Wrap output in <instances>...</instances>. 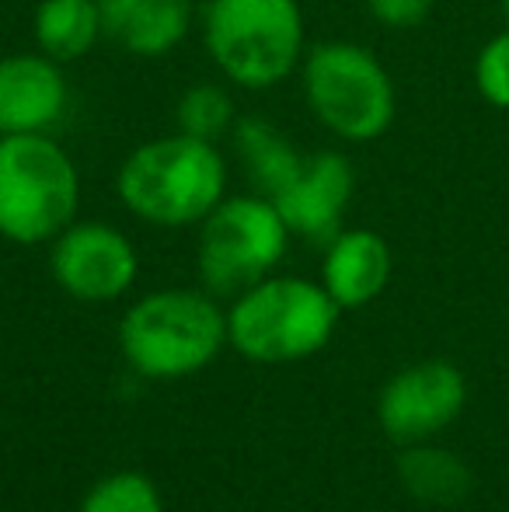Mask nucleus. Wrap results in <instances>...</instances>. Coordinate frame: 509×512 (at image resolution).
<instances>
[{"label": "nucleus", "mask_w": 509, "mask_h": 512, "mask_svg": "<svg viewBox=\"0 0 509 512\" xmlns=\"http://www.w3.org/2000/svg\"><path fill=\"white\" fill-rule=\"evenodd\" d=\"M203 46L224 81L276 88L304 63V11L297 0H206Z\"/></svg>", "instance_id": "20e7f679"}, {"label": "nucleus", "mask_w": 509, "mask_h": 512, "mask_svg": "<svg viewBox=\"0 0 509 512\" xmlns=\"http://www.w3.org/2000/svg\"><path fill=\"white\" fill-rule=\"evenodd\" d=\"M499 7H503V18H506V25H509V0H499Z\"/></svg>", "instance_id": "412c9836"}, {"label": "nucleus", "mask_w": 509, "mask_h": 512, "mask_svg": "<svg viewBox=\"0 0 509 512\" xmlns=\"http://www.w3.org/2000/svg\"><path fill=\"white\" fill-rule=\"evenodd\" d=\"M436 0H367V11L377 25L391 28V32H408L419 28L422 21L433 14Z\"/></svg>", "instance_id": "aec40b11"}, {"label": "nucleus", "mask_w": 509, "mask_h": 512, "mask_svg": "<svg viewBox=\"0 0 509 512\" xmlns=\"http://www.w3.org/2000/svg\"><path fill=\"white\" fill-rule=\"evenodd\" d=\"M49 272L67 297L81 304H112L133 290L140 255L112 223L74 220L49 241Z\"/></svg>", "instance_id": "6e6552de"}, {"label": "nucleus", "mask_w": 509, "mask_h": 512, "mask_svg": "<svg viewBox=\"0 0 509 512\" xmlns=\"http://www.w3.org/2000/svg\"><path fill=\"white\" fill-rule=\"evenodd\" d=\"M356 192V171L339 150H318L304 157L293 182L272 199L293 237L328 244L342 230L346 209Z\"/></svg>", "instance_id": "9d476101"}, {"label": "nucleus", "mask_w": 509, "mask_h": 512, "mask_svg": "<svg viewBox=\"0 0 509 512\" xmlns=\"http://www.w3.org/2000/svg\"><path fill=\"white\" fill-rule=\"evenodd\" d=\"M339 314L321 283L272 272L227 307V345L262 366L300 363L332 342Z\"/></svg>", "instance_id": "7ed1b4c3"}, {"label": "nucleus", "mask_w": 509, "mask_h": 512, "mask_svg": "<svg viewBox=\"0 0 509 512\" xmlns=\"http://www.w3.org/2000/svg\"><path fill=\"white\" fill-rule=\"evenodd\" d=\"M314 119L346 143H374L394 126L398 88L387 67L360 42H321L300 63Z\"/></svg>", "instance_id": "423d86ee"}, {"label": "nucleus", "mask_w": 509, "mask_h": 512, "mask_svg": "<svg viewBox=\"0 0 509 512\" xmlns=\"http://www.w3.org/2000/svg\"><path fill=\"white\" fill-rule=\"evenodd\" d=\"M102 35L143 60L171 53L192 28V0H95Z\"/></svg>", "instance_id": "ddd939ff"}, {"label": "nucleus", "mask_w": 509, "mask_h": 512, "mask_svg": "<svg viewBox=\"0 0 509 512\" xmlns=\"http://www.w3.org/2000/svg\"><path fill=\"white\" fill-rule=\"evenodd\" d=\"M468 405V380L447 359H422L398 370L377 394V425L391 443H426L454 425Z\"/></svg>", "instance_id": "1a4fd4ad"}, {"label": "nucleus", "mask_w": 509, "mask_h": 512, "mask_svg": "<svg viewBox=\"0 0 509 512\" xmlns=\"http://www.w3.org/2000/svg\"><path fill=\"white\" fill-rule=\"evenodd\" d=\"M227 345V310L206 290H154L119 321V349L143 380H182L206 370Z\"/></svg>", "instance_id": "f03ea898"}, {"label": "nucleus", "mask_w": 509, "mask_h": 512, "mask_svg": "<svg viewBox=\"0 0 509 512\" xmlns=\"http://www.w3.org/2000/svg\"><path fill=\"white\" fill-rule=\"evenodd\" d=\"M231 133H234V147H238V157H241V164H245L248 178H252L255 192L265 199H276L279 192L293 182V175L300 171L304 157L297 154V147H293L276 126H269L265 119H255V115L238 119Z\"/></svg>", "instance_id": "2eb2a0df"}, {"label": "nucleus", "mask_w": 509, "mask_h": 512, "mask_svg": "<svg viewBox=\"0 0 509 512\" xmlns=\"http://www.w3.org/2000/svg\"><path fill=\"white\" fill-rule=\"evenodd\" d=\"M391 244L377 230L342 227L325 244L321 258V286L342 310H360L374 304L391 283Z\"/></svg>", "instance_id": "f8f14e48"}, {"label": "nucleus", "mask_w": 509, "mask_h": 512, "mask_svg": "<svg viewBox=\"0 0 509 512\" xmlns=\"http://www.w3.org/2000/svg\"><path fill=\"white\" fill-rule=\"evenodd\" d=\"M398 481L412 499L426 502V506H461L475 488V474L464 464V457L433 446L429 439L401 446Z\"/></svg>", "instance_id": "4468645a"}, {"label": "nucleus", "mask_w": 509, "mask_h": 512, "mask_svg": "<svg viewBox=\"0 0 509 512\" xmlns=\"http://www.w3.org/2000/svg\"><path fill=\"white\" fill-rule=\"evenodd\" d=\"M290 227L265 196H224L199 223L196 265L206 293L238 297L283 262Z\"/></svg>", "instance_id": "0eeeda50"}, {"label": "nucleus", "mask_w": 509, "mask_h": 512, "mask_svg": "<svg viewBox=\"0 0 509 512\" xmlns=\"http://www.w3.org/2000/svg\"><path fill=\"white\" fill-rule=\"evenodd\" d=\"M81 171L49 133L0 136V237L49 244L77 220Z\"/></svg>", "instance_id": "39448f33"}, {"label": "nucleus", "mask_w": 509, "mask_h": 512, "mask_svg": "<svg viewBox=\"0 0 509 512\" xmlns=\"http://www.w3.org/2000/svg\"><path fill=\"white\" fill-rule=\"evenodd\" d=\"M77 512H164V495L147 474L116 471L88 488Z\"/></svg>", "instance_id": "a211bd4d"}, {"label": "nucleus", "mask_w": 509, "mask_h": 512, "mask_svg": "<svg viewBox=\"0 0 509 512\" xmlns=\"http://www.w3.org/2000/svg\"><path fill=\"white\" fill-rule=\"evenodd\" d=\"M116 192L150 227H192L227 196V161L217 143L189 133L154 136L119 164Z\"/></svg>", "instance_id": "f257e3e1"}, {"label": "nucleus", "mask_w": 509, "mask_h": 512, "mask_svg": "<svg viewBox=\"0 0 509 512\" xmlns=\"http://www.w3.org/2000/svg\"><path fill=\"white\" fill-rule=\"evenodd\" d=\"M175 122H178V133L217 143L224 133H231L238 115H234L231 95H227L220 84L203 81V84H192V88L178 98Z\"/></svg>", "instance_id": "f3484780"}, {"label": "nucleus", "mask_w": 509, "mask_h": 512, "mask_svg": "<svg viewBox=\"0 0 509 512\" xmlns=\"http://www.w3.org/2000/svg\"><path fill=\"white\" fill-rule=\"evenodd\" d=\"M471 77H475V91L485 105L509 112V25L482 42Z\"/></svg>", "instance_id": "6ab92c4d"}, {"label": "nucleus", "mask_w": 509, "mask_h": 512, "mask_svg": "<svg viewBox=\"0 0 509 512\" xmlns=\"http://www.w3.org/2000/svg\"><path fill=\"white\" fill-rule=\"evenodd\" d=\"M67 77L42 53H11L0 60V136L49 133L67 112Z\"/></svg>", "instance_id": "9b49d317"}, {"label": "nucleus", "mask_w": 509, "mask_h": 512, "mask_svg": "<svg viewBox=\"0 0 509 512\" xmlns=\"http://www.w3.org/2000/svg\"><path fill=\"white\" fill-rule=\"evenodd\" d=\"M32 28L39 53L60 67L88 56L95 42L105 39L95 0H39Z\"/></svg>", "instance_id": "dca6fc26"}]
</instances>
